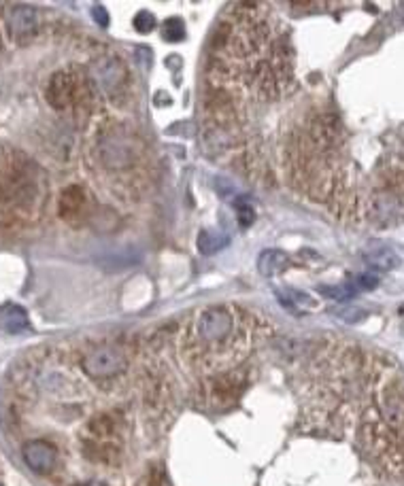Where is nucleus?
<instances>
[{
	"label": "nucleus",
	"mask_w": 404,
	"mask_h": 486,
	"mask_svg": "<svg viewBox=\"0 0 404 486\" xmlns=\"http://www.w3.org/2000/svg\"><path fill=\"white\" fill-rule=\"evenodd\" d=\"M317 291H320L322 296H326V298H330V300H336V302L351 300V298L357 294V289H355L353 280L343 282V284H336V287H328V284H324V287H320Z\"/></svg>",
	"instance_id": "14"
},
{
	"label": "nucleus",
	"mask_w": 404,
	"mask_h": 486,
	"mask_svg": "<svg viewBox=\"0 0 404 486\" xmlns=\"http://www.w3.org/2000/svg\"><path fill=\"white\" fill-rule=\"evenodd\" d=\"M134 28H137L141 34L151 32V30L156 28V17H154V13H149V11H141L137 17H134Z\"/></svg>",
	"instance_id": "18"
},
{
	"label": "nucleus",
	"mask_w": 404,
	"mask_h": 486,
	"mask_svg": "<svg viewBox=\"0 0 404 486\" xmlns=\"http://www.w3.org/2000/svg\"><path fill=\"white\" fill-rule=\"evenodd\" d=\"M22 453H24L26 465L36 473H47L56 465V448L47 442H40V440L28 442Z\"/></svg>",
	"instance_id": "9"
},
{
	"label": "nucleus",
	"mask_w": 404,
	"mask_h": 486,
	"mask_svg": "<svg viewBox=\"0 0 404 486\" xmlns=\"http://www.w3.org/2000/svg\"><path fill=\"white\" fill-rule=\"evenodd\" d=\"M141 140L124 126L103 132L98 138V158L107 172L111 174H130L141 162Z\"/></svg>",
	"instance_id": "2"
},
{
	"label": "nucleus",
	"mask_w": 404,
	"mask_h": 486,
	"mask_svg": "<svg viewBox=\"0 0 404 486\" xmlns=\"http://www.w3.org/2000/svg\"><path fill=\"white\" fill-rule=\"evenodd\" d=\"M230 238L219 229H204L198 236V249L202 255H215L223 247H228Z\"/></svg>",
	"instance_id": "13"
},
{
	"label": "nucleus",
	"mask_w": 404,
	"mask_h": 486,
	"mask_svg": "<svg viewBox=\"0 0 404 486\" xmlns=\"http://www.w3.org/2000/svg\"><path fill=\"white\" fill-rule=\"evenodd\" d=\"M7 26H9L13 40L28 43L38 32V13H36V9H32L28 5H15V7H11V11L7 15Z\"/></svg>",
	"instance_id": "7"
},
{
	"label": "nucleus",
	"mask_w": 404,
	"mask_h": 486,
	"mask_svg": "<svg viewBox=\"0 0 404 486\" xmlns=\"http://www.w3.org/2000/svg\"><path fill=\"white\" fill-rule=\"evenodd\" d=\"M0 45H3V43H0Z\"/></svg>",
	"instance_id": "21"
},
{
	"label": "nucleus",
	"mask_w": 404,
	"mask_h": 486,
	"mask_svg": "<svg viewBox=\"0 0 404 486\" xmlns=\"http://www.w3.org/2000/svg\"><path fill=\"white\" fill-rule=\"evenodd\" d=\"M28 327V314L17 304H5L0 308V329L7 333H20Z\"/></svg>",
	"instance_id": "11"
},
{
	"label": "nucleus",
	"mask_w": 404,
	"mask_h": 486,
	"mask_svg": "<svg viewBox=\"0 0 404 486\" xmlns=\"http://www.w3.org/2000/svg\"><path fill=\"white\" fill-rule=\"evenodd\" d=\"M249 331L234 306H209L190 321L184 335V355L207 374L223 372L247 353Z\"/></svg>",
	"instance_id": "1"
},
{
	"label": "nucleus",
	"mask_w": 404,
	"mask_h": 486,
	"mask_svg": "<svg viewBox=\"0 0 404 486\" xmlns=\"http://www.w3.org/2000/svg\"><path fill=\"white\" fill-rule=\"evenodd\" d=\"M379 414L394 433H404V391L396 382H385L379 391Z\"/></svg>",
	"instance_id": "5"
},
{
	"label": "nucleus",
	"mask_w": 404,
	"mask_h": 486,
	"mask_svg": "<svg viewBox=\"0 0 404 486\" xmlns=\"http://www.w3.org/2000/svg\"><path fill=\"white\" fill-rule=\"evenodd\" d=\"M87 206V193L81 185H70L60 193V200H58V215L60 219L75 223L83 217Z\"/></svg>",
	"instance_id": "8"
},
{
	"label": "nucleus",
	"mask_w": 404,
	"mask_h": 486,
	"mask_svg": "<svg viewBox=\"0 0 404 486\" xmlns=\"http://www.w3.org/2000/svg\"><path fill=\"white\" fill-rule=\"evenodd\" d=\"M94 75H96L98 87L107 96H111V98H121L128 91V70L117 58L100 60V64L94 68Z\"/></svg>",
	"instance_id": "6"
},
{
	"label": "nucleus",
	"mask_w": 404,
	"mask_h": 486,
	"mask_svg": "<svg viewBox=\"0 0 404 486\" xmlns=\"http://www.w3.org/2000/svg\"><path fill=\"white\" fill-rule=\"evenodd\" d=\"M45 98L56 109V111H66V109H77L81 111L83 107H92V93H89V83L81 79L73 70H58L52 75L47 83V91Z\"/></svg>",
	"instance_id": "3"
},
{
	"label": "nucleus",
	"mask_w": 404,
	"mask_h": 486,
	"mask_svg": "<svg viewBox=\"0 0 404 486\" xmlns=\"http://www.w3.org/2000/svg\"><path fill=\"white\" fill-rule=\"evenodd\" d=\"M92 13H94L96 24H100V26H107V24H109V20H107V11H105L103 7H94V9H92Z\"/></svg>",
	"instance_id": "19"
},
{
	"label": "nucleus",
	"mask_w": 404,
	"mask_h": 486,
	"mask_svg": "<svg viewBox=\"0 0 404 486\" xmlns=\"http://www.w3.org/2000/svg\"><path fill=\"white\" fill-rule=\"evenodd\" d=\"M126 370H128L126 353H124V349L113 347V344L98 347L83 357V372L89 378H96V380H107V378L119 376Z\"/></svg>",
	"instance_id": "4"
},
{
	"label": "nucleus",
	"mask_w": 404,
	"mask_h": 486,
	"mask_svg": "<svg viewBox=\"0 0 404 486\" xmlns=\"http://www.w3.org/2000/svg\"><path fill=\"white\" fill-rule=\"evenodd\" d=\"M85 486H107V484H100V482H89V484H85Z\"/></svg>",
	"instance_id": "20"
},
{
	"label": "nucleus",
	"mask_w": 404,
	"mask_h": 486,
	"mask_svg": "<svg viewBox=\"0 0 404 486\" xmlns=\"http://www.w3.org/2000/svg\"><path fill=\"white\" fill-rule=\"evenodd\" d=\"M364 261L373 270H394L398 266V255L391 247L377 242V245H371L368 251L364 253Z\"/></svg>",
	"instance_id": "10"
},
{
	"label": "nucleus",
	"mask_w": 404,
	"mask_h": 486,
	"mask_svg": "<svg viewBox=\"0 0 404 486\" xmlns=\"http://www.w3.org/2000/svg\"><path fill=\"white\" fill-rule=\"evenodd\" d=\"M279 300L283 302V306L287 308H315V302H313L306 294H300V291H294V289H287L285 291V294H281V291H279Z\"/></svg>",
	"instance_id": "15"
},
{
	"label": "nucleus",
	"mask_w": 404,
	"mask_h": 486,
	"mask_svg": "<svg viewBox=\"0 0 404 486\" xmlns=\"http://www.w3.org/2000/svg\"><path fill=\"white\" fill-rule=\"evenodd\" d=\"M285 268H287V255L283 251H277V249L262 251V255L257 259V270L262 276H277Z\"/></svg>",
	"instance_id": "12"
},
{
	"label": "nucleus",
	"mask_w": 404,
	"mask_h": 486,
	"mask_svg": "<svg viewBox=\"0 0 404 486\" xmlns=\"http://www.w3.org/2000/svg\"><path fill=\"white\" fill-rule=\"evenodd\" d=\"M234 208H237V213H239V221H241V225H243V227H247V225H251V223H253L255 213H253V206H251V204H247V200H245V198L237 200Z\"/></svg>",
	"instance_id": "17"
},
{
	"label": "nucleus",
	"mask_w": 404,
	"mask_h": 486,
	"mask_svg": "<svg viewBox=\"0 0 404 486\" xmlns=\"http://www.w3.org/2000/svg\"><path fill=\"white\" fill-rule=\"evenodd\" d=\"M184 36H186V26H184V22L179 20V17H170L164 24V38L166 40L177 43V40H181Z\"/></svg>",
	"instance_id": "16"
}]
</instances>
